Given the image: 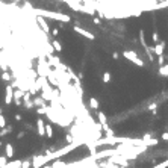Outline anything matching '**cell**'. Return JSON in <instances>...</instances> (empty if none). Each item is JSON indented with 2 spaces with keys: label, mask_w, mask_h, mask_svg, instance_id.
Returning a JSON list of instances; mask_svg holds the SVG:
<instances>
[{
  "label": "cell",
  "mask_w": 168,
  "mask_h": 168,
  "mask_svg": "<svg viewBox=\"0 0 168 168\" xmlns=\"http://www.w3.org/2000/svg\"><path fill=\"white\" fill-rule=\"evenodd\" d=\"M37 21L40 23V26H41V29L46 32V33H49L50 32V29H49V24L46 23V20H44V17H38L37 15Z\"/></svg>",
  "instance_id": "cell-4"
},
{
  "label": "cell",
  "mask_w": 168,
  "mask_h": 168,
  "mask_svg": "<svg viewBox=\"0 0 168 168\" xmlns=\"http://www.w3.org/2000/svg\"><path fill=\"white\" fill-rule=\"evenodd\" d=\"M73 29H74V32H77V33H80L82 37H85V38H88V40H94V38H95V37H94V35H92L91 32H88V30L82 29L80 26H74Z\"/></svg>",
  "instance_id": "cell-3"
},
{
  "label": "cell",
  "mask_w": 168,
  "mask_h": 168,
  "mask_svg": "<svg viewBox=\"0 0 168 168\" xmlns=\"http://www.w3.org/2000/svg\"><path fill=\"white\" fill-rule=\"evenodd\" d=\"M165 2H167V6H168V0H165Z\"/></svg>",
  "instance_id": "cell-13"
},
{
  "label": "cell",
  "mask_w": 168,
  "mask_h": 168,
  "mask_svg": "<svg viewBox=\"0 0 168 168\" xmlns=\"http://www.w3.org/2000/svg\"><path fill=\"white\" fill-rule=\"evenodd\" d=\"M11 97H12V88L6 86V103H11Z\"/></svg>",
  "instance_id": "cell-6"
},
{
  "label": "cell",
  "mask_w": 168,
  "mask_h": 168,
  "mask_svg": "<svg viewBox=\"0 0 168 168\" xmlns=\"http://www.w3.org/2000/svg\"><path fill=\"white\" fill-rule=\"evenodd\" d=\"M123 55H124V58H127L129 61H132V62H135V64H136V65H139V67H143V65H144V62H143V61H141V59L138 58L136 52H133V50H126L124 53H123Z\"/></svg>",
  "instance_id": "cell-2"
},
{
  "label": "cell",
  "mask_w": 168,
  "mask_h": 168,
  "mask_svg": "<svg viewBox=\"0 0 168 168\" xmlns=\"http://www.w3.org/2000/svg\"><path fill=\"white\" fill-rule=\"evenodd\" d=\"M152 38H153V41H155V42H157V41H159V35H157V33L155 32V33H153V37H152Z\"/></svg>",
  "instance_id": "cell-9"
},
{
  "label": "cell",
  "mask_w": 168,
  "mask_h": 168,
  "mask_svg": "<svg viewBox=\"0 0 168 168\" xmlns=\"http://www.w3.org/2000/svg\"><path fill=\"white\" fill-rule=\"evenodd\" d=\"M164 47H165V42H164V41L155 46V53H156L157 56H162V53H164Z\"/></svg>",
  "instance_id": "cell-5"
},
{
  "label": "cell",
  "mask_w": 168,
  "mask_h": 168,
  "mask_svg": "<svg viewBox=\"0 0 168 168\" xmlns=\"http://www.w3.org/2000/svg\"><path fill=\"white\" fill-rule=\"evenodd\" d=\"M12 2H15V3H18V2H21V0H12Z\"/></svg>",
  "instance_id": "cell-12"
},
{
  "label": "cell",
  "mask_w": 168,
  "mask_h": 168,
  "mask_svg": "<svg viewBox=\"0 0 168 168\" xmlns=\"http://www.w3.org/2000/svg\"><path fill=\"white\" fill-rule=\"evenodd\" d=\"M52 47L55 49L56 52H61V50H62V46L59 44V41H53V42H52Z\"/></svg>",
  "instance_id": "cell-7"
},
{
  "label": "cell",
  "mask_w": 168,
  "mask_h": 168,
  "mask_svg": "<svg viewBox=\"0 0 168 168\" xmlns=\"http://www.w3.org/2000/svg\"><path fill=\"white\" fill-rule=\"evenodd\" d=\"M12 153H14L12 147H11V145H8V147H6V155H8V157H11V156H12Z\"/></svg>",
  "instance_id": "cell-8"
},
{
  "label": "cell",
  "mask_w": 168,
  "mask_h": 168,
  "mask_svg": "<svg viewBox=\"0 0 168 168\" xmlns=\"http://www.w3.org/2000/svg\"><path fill=\"white\" fill-rule=\"evenodd\" d=\"M30 8V6H29ZM30 11L33 12L35 17H49V18H53V20H59V21H62V23H68V21H71V18H70L68 15L62 14V12H52V11H46V9H40V8H30Z\"/></svg>",
  "instance_id": "cell-1"
},
{
  "label": "cell",
  "mask_w": 168,
  "mask_h": 168,
  "mask_svg": "<svg viewBox=\"0 0 168 168\" xmlns=\"http://www.w3.org/2000/svg\"><path fill=\"white\" fill-rule=\"evenodd\" d=\"M156 2H157V3H164V2H165V0H156Z\"/></svg>",
  "instance_id": "cell-11"
},
{
  "label": "cell",
  "mask_w": 168,
  "mask_h": 168,
  "mask_svg": "<svg viewBox=\"0 0 168 168\" xmlns=\"http://www.w3.org/2000/svg\"><path fill=\"white\" fill-rule=\"evenodd\" d=\"M94 24H100V20L97 18V17H95V18H94Z\"/></svg>",
  "instance_id": "cell-10"
}]
</instances>
